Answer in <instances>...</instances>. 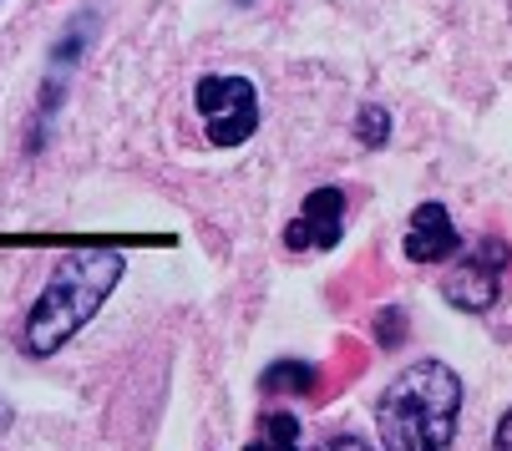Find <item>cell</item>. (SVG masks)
<instances>
[{
	"label": "cell",
	"mask_w": 512,
	"mask_h": 451,
	"mask_svg": "<svg viewBox=\"0 0 512 451\" xmlns=\"http://www.w3.org/2000/svg\"><path fill=\"white\" fill-rule=\"evenodd\" d=\"M193 107L203 117L208 147H244L259 132V87L249 77H229V71H208L193 87Z\"/></svg>",
	"instance_id": "3957f363"
},
{
	"label": "cell",
	"mask_w": 512,
	"mask_h": 451,
	"mask_svg": "<svg viewBox=\"0 0 512 451\" xmlns=\"http://www.w3.org/2000/svg\"><path fill=\"white\" fill-rule=\"evenodd\" d=\"M462 416V375L447 360H411L376 401L386 451H447Z\"/></svg>",
	"instance_id": "7a4b0ae2"
},
{
	"label": "cell",
	"mask_w": 512,
	"mask_h": 451,
	"mask_svg": "<svg viewBox=\"0 0 512 451\" xmlns=\"http://www.w3.org/2000/svg\"><path fill=\"white\" fill-rule=\"evenodd\" d=\"M305 229H310V249H335L340 244V229H345V188L340 183H325L305 198Z\"/></svg>",
	"instance_id": "8992f818"
},
{
	"label": "cell",
	"mask_w": 512,
	"mask_h": 451,
	"mask_svg": "<svg viewBox=\"0 0 512 451\" xmlns=\"http://www.w3.org/2000/svg\"><path fill=\"white\" fill-rule=\"evenodd\" d=\"M325 451H371V446H365L360 436H335V441H330Z\"/></svg>",
	"instance_id": "7c38bea8"
},
{
	"label": "cell",
	"mask_w": 512,
	"mask_h": 451,
	"mask_svg": "<svg viewBox=\"0 0 512 451\" xmlns=\"http://www.w3.org/2000/svg\"><path fill=\"white\" fill-rule=\"evenodd\" d=\"M401 254H406L411 264H447V259H457V254H462V234H457L452 213H447L442 203H421V208L411 213V223H406Z\"/></svg>",
	"instance_id": "5b68a950"
},
{
	"label": "cell",
	"mask_w": 512,
	"mask_h": 451,
	"mask_svg": "<svg viewBox=\"0 0 512 451\" xmlns=\"http://www.w3.org/2000/svg\"><path fill=\"white\" fill-rule=\"evenodd\" d=\"M355 137H360V147H386L391 142V107H360Z\"/></svg>",
	"instance_id": "9c48e42d"
},
{
	"label": "cell",
	"mask_w": 512,
	"mask_h": 451,
	"mask_svg": "<svg viewBox=\"0 0 512 451\" xmlns=\"http://www.w3.org/2000/svg\"><path fill=\"white\" fill-rule=\"evenodd\" d=\"M6 431H11V401L0 396V436H6Z\"/></svg>",
	"instance_id": "5bb4252c"
},
{
	"label": "cell",
	"mask_w": 512,
	"mask_h": 451,
	"mask_svg": "<svg viewBox=\"0 0 512 451\" xmlns=\"http://www.w3.org/2000/svg\"><path fill=\"white\" fill-rule=\"evenodd\" d=\"M244 451H300V421L289 411H274L259 421V436L244 446Z\"/></svg>",
	"instance_id": "ba28073f"
},
{
	"label": "cell",
	"mask_w": 512,
	"mask_h": 451,
	"mask_svg": "<svg viewBox=\"0 0 512 451\" xmlns=\"http://www.w3.org/2000/svg\"><path fill=\"white\" fill-rule=\"evenodd\" d=\"M284 244L295 249V254H300V249H310V229H305V218H295V223L284 229Z\"/></svg>",
	"instance_id": "30bf717a"
},
{
	"label": "cell",
	"mask_w": 512,
	"mask_h": 451,
	"mask_svg": "<svg viewBox=\"0 0 512 451\" xmlns=\"http://www.w3.org/2000/svg\"><path fill=\"white\" fill-rule=\"evenodd\" d=\"M269 396H315L320 386V370L310 360H274L264 370V381H259Z\"/></svg>",
	"instance_id": "52a82bcc"
},
{
	"label": "cell",
	"mask_w": 512,
	"mask_h": 451,
	"mask_svg": "<svg viewBox=\"0 0 512 451\" xmlns=\"http://www.w3.org/2000/svg\"><path fill=\"white\" fill-rule=\"evenodd\" d=\"M401 330H406V320H401V310H391V315H381V325H376V335H381V340H401Z\"/></svg>",
	"instance_id": "8fae6325"
},
{
	"label": "cell",
	"mask_w": 512,
	"mask_h": 451,
	"mask_svg": "<svg viewBox=\"0 0 512 451\" xmlns=\"http://www.w3.org/2000/svg\"><path fill=\"white\" fill-rule=\"evenodd\" d=\"M122 279V254L117 249H77L66 254L46 289L36 294V305L26 310V325H21V350L31 360H51L56 350H66V340H77L97 310L107 305V294L117 289Z\"/></svg>",
	"instance_id": "6da1fadb"
},
{
	"label": "cell",
	"mask_w": 512,
	"mask_h": 451,
	"mask_svg": "<svg viewBox=\"0 0 512 451\" xmlns=\"http://www.w3.org/2000/svg\"><path fill=\"white\" fill-rule=\"evenodd\" d=\"M507 269H512V249L502 239H477L467 254H457V269L442 279V299L462 315H487L502 294Z\"/></svg>",
	"instance_id": "277c9868"
},
{
	"label": "cell",
	"mask_w": 512,
	"mask_h": 451,
	"mask_svg": "<svg viewBox=\"0 0 512 451\" xmlns=\"http://www.w3.org/2000/svg\"><path fill=\"white\" fill-rule=\"evenodd\" d=\"M497 451H512V411L497 421Z\"/></svg>",
	"instance_id": "4fadbf2b"
}]
</instances>
